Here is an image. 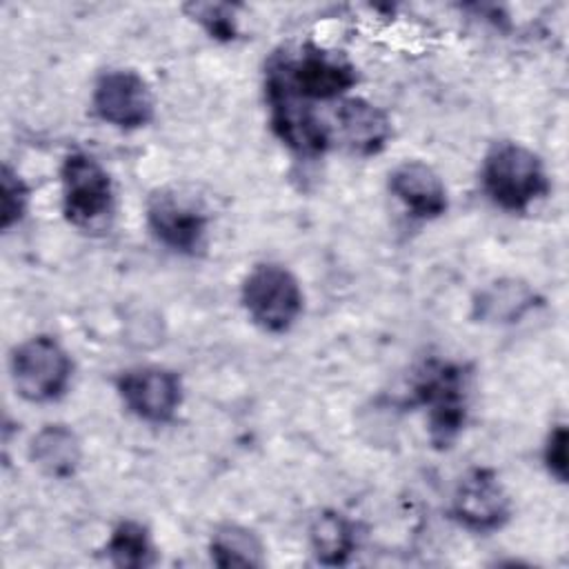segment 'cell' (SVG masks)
Here are the masks:
<instances>
[{
	"label": "cell",
	"instance_id": "cell-1",
	"mask_svg": "<svg viewBox=\"0 0 569 569\" xmlns=\"http://www.w3.org/2000/svg\"><path fill=\"white\" fill-rule=\"evenodd\" d=\"M485 193L505 211L522 213L549 191L542 160L520 142H496L482 162Z\"/></svg>",
	"mask_w": 569,
	"mask_h": 569
},
{
	"label": "cell",
	"instance_id": "cell-2",
	"mask_svg": "<svg viewBox=\"0 0 569 569\" xmlns=\"http://www.w3.org/2000/svg\"><path fill=\"white\" fill-rule=\"evenodd\" d=\"M467 371L453 362L431 360L416 380V398L427 407L429 438L438 449L451 447L467 420Z\"/></svg>",
	"mask_w": 569,
	"mask_h": 569
},
{
	"label": "cell",
	"instance_id": "cell-3",
	"mask_svg": "<svg viewBox=\"0 0 569 569\" xmlns=\"http://www.w3.org/2000/svg\"><path fill=\"white\" fill-rule=\"evenodd\" d=\"M240 300L249 318L269 333H284L302 313V289L296 276L276 262L256 264L242 280Z\"/></svg>",
	"mask_w": 569,
	"mask_h": 569
},
{
	"label": "cell",
	"instance_id": "cell-4",
	"mask_svg": "<svg viewBox=\"0 0 569 569\" xmlns=\"http://www.w3.org/2000/svg\"><path fill=\"white\" fill-rule=\"evenodd\" d=\"M60 176L64 218L78 229H100L113 209V187L104 167L84 151H71Z\"/></svg>",
	"mask_w": 569,
	"mask_h": 569
},
{
	"label": "cell",
	"instance_id": "cell-5",
	"mask_svg": "<svg viewBox=\"0 0 569 569\" xmlns=\"http://www.w3.org/2000/svg\"><path fill=\"white\" fill-rule=\"evenodd\" d=\"M11 378L24 400L51 402L69 387L71 358L56 338L33 336L13 349Z\"/></svg>",
	"mask_w": 569,
	"mask_h": 569
},
{
	"label": "cell",
	"instance_id": "cell-6",
	"mask_svg": "<svg viewBox=\"0 0 569 569\" xmlns=\"http://www.w3.org/2000/svg\"><path fill=\"white\" fill-rule=\"evenodd\" d=\"M267 100L271 107V127L289 149L307 158L325 153L329 147L327 129L307 100L298 98L271 67L267 71Z\"/></svg>",
	"mask_w": 569,
	"mask_h": 569
},
{
	"label": "cell",
	"instance_id": "cell-7",
	"mask_svg": "<svg viewBox=\"0 0 569 569\" xmlns=\"http://www.w3.org/2000/svg\"><path fill=\"white\" fill-rule=\"evenodd\" d=\"M271 69L302 100H331L356 84V69L342 56L307 47L296 60H276Z\"/></svg>",
	"mask_w": 569,
	"mask_h": 569
},
{
	"label": "cell",
	"instance_id": "cell-8",
	"mask_svg": "<svg viewBox=\"0 0 569 569\" xmlns=\"http://www.w3.org/2000/svg\"><path fill=\"white\" fill-rule=\"evenodd\" d=\"M147 224L169 249L196 253L207 233V213L191 196L178 189H158L147 202Z\"/></svg>",
	"mask_w": 569,
	"mask_h": 569
},
{
	"label": "cell",
	"instance_id": "cell-9",
	"mask_svg": "<svg viewBox=\"0 0 569 569\" xmlns=\"http://www.w3.org/2000/svg\"><path fill=\"white\" fill-rule=\"evenodd\" d=\"M96 116L118 129H138L153 118V96L144 78L131 69L104 71L91 98Z\"/></svg>",
	"mask_w": 569,
	"mask_h": 569
},
{
	"label": "cell",
	"instance_id": "cell-10",
	"mask_svg": "<svg viewBox=\"0 0 569 569\" xmlns=\"http://www.w3.org/2000/svg\"><path fill=\"white\" fill-rule=\"evenodd\" d=\"M451 511L471 531H493L509 520L511 502L498 476L491 469L476 467L458 480Z\"/></svg>",
	"mask_w": 569,
	"mask_h": 569
},
{
	"label": "cell",
	"instance_id": "cell-11",
	"mask_svg": "<svg viewBox=\"0 0 569 569\" xmlns=\"http://www.w3.org/2000/svg\"><path fill=\"white\" fill-rule=\"evenodd\" d=\"M116 387L133 416L156 425L169 422L182 402L180 378L162 367L129 369L118 378Z\"/></svg>",
	"mask_w": 569,
	"mask_h": 569
},
{
	"label": "cell",
	"instance_id": "cell-12",
	"mask_svg": "<svg viewBox=\"0 0 569 569\" xmlns=\"http://www.w3.org/2000/svg\"><path fill=\"white\" fill-rule=\"evenodd\" d=\"M391 193L411 216L431 220L447 211V189L440 176L420 160H407L389 173Z\"/></svg>",
	"mask_w": 569,
	"mask_h": 569
},
{
	"label": "cell",
	"instance_id": "cell-13",
	"mask_svg": "<svg viewBox=\"0 0 569 569\" xmlns=\"http://www.w3.org/2000/svg\"><path fill=\"white\" fill-rule=\"evenodd\" d=\"M338 122L342 140L358 156L378 153L391 136V122L387 113L365 98L342 100L338 109Z\"/></svg>",
	"mask_w": 569,
	"mask_h": 569
},
{
	"label": "cell",
	"instance_id": "cell-14",
	"mask_svg": "<svg viewBox=\"0 0 569 569\" xmlns=\"http://www.w3.org/2000/svg\"><path fill=\"white\" fill-rule=\"evenodd\" d=\"M29 456L44 476L64 480L76 473L82 460V447L67 425H44L33 436Z\"/></svg>",
	"mask_w": 569,
	"mask_h": 569
},
{
	"label": "cell",
	"instance_id": "cell-15",
	"mask_svg": "<svg viewBox=\"0 0 569 569\" xmlns=\"http://www.w3.org/2000/svg\"><path fill=\"white\" fill-rule=\"evenodd\" d=\"M311 547L322 565H342L356 549L353 525L336 511H325L316 516L309 529Z\"/></svg>",
	"mask_w": 569,
	"mask_h": 569
},
{
	"label": "cell",
	"instance_id": "cell-16",
	"mask_svg": "<svg viewBox=\"0 0 569 569\" xmlns=\"http://www.w3.org/2000/svg\"><path fill=\"white\" fill-rule=\"evenodd\" d=\"M209 553L218 567H260L264 565L262 545L253 531L240 525H222L209 542Z\"/></svg>",
	"mask_w": 569,
	"mask_h": 569
},
{
	"label": "cell",
	"instance_id": "cell-17",
	"mask_svg": "<svg viewBox=\"0 0 569 569\" xmlns=\"http://www.w3.org/2000/svg\"><path fill=\"white\" fill-rule=\"evenodd\" d=\"M107 553L116 567L124 569H140L153 562V545L149 533L140 522L133 520H124L113 529L107 542Z\"/></svg>",
	"mask_w": 569,
	"mask_h": 569
},
{
	"label": "cell",
	"instance_id": "cell-18",
	"mask_svg": "<svg viewBox=\"0 0 569 569\" xmlns=\"http://www.w3.org/2000/svg\"><path fill=\"white\" fill-rule=\"evenodd\" d=\"M533 302L531 291L518 282H496L491 284L476 307L480 309V318L487 320H513L520 318Z\"/></svg>",
	"mask_w": 569,
	"mask_h": 569
},
{
	"label": "cell",
	"instance_id": "cell-19",
	"mask_svg": "<svg viewBox=\"0 0 569 569\" xmlns=\"http://www.w3.org/2000/svg\"><path fill=\"white\" fill-rule=\"evenodd\" d=\"M184 11L198 20L211 38L233 40L236 38V7L222 2H191Z\"/></svg>",
	"mask_w": 569,
	"mask_h": 569
},
{
	"label": "cell",
	"instance_id": "cell-20",
	"mask_svg": "<svg viewBox=\"0 0 569 569\" xmlns=\"http://www.w3.org/2000/svg\"><path fill=\"white\" fill-rule=\"evenodd\" d=\"M27 202H29L27 184L9 164H4L2 178H0V227L2 229L13 227L24 216Z\"/></svg>",
	"mask_w": 569,
	"mask_h": 569
},
{
	"label": "cell",
	"instance_id": "cell-21",
	"mask_svg": "<svg viewBox=\"0 0 569 569\" xmlns=\"http://www.w3.org/2000/svg\"><path fill=\"white\" fill-rule=\"evenodd\" d=\"M545 465L556 480L560 482L567 480V427L565 425H556L549 431V438L545 445Z\"/></svg>",
	"mask_w": 569,
	"mask_h": 569
}]
</instances>
